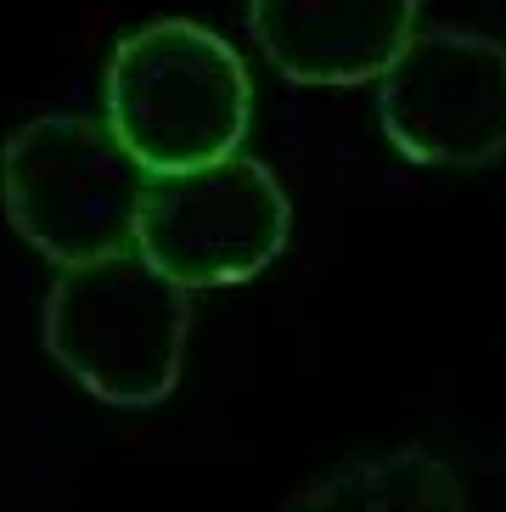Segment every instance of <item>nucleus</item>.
I'll list each match as a JSON object with an SVG mask.
<instances>
[{
  "instance_id": "2",
  "label": "nucleus",
  "mask_w": 506,
  "mask_h": 512,
  "mask_svg": "<svg viewBox=\"0 0 506 512\" xmlns=\"http://www.w3.org/2000/svg\"><path fill=\"white\" fill-rule=\"evenodd\" d=\"M45 349L102 406H164L186 366L192 293L135 248L57 271L40 310Z\"/></svg>"
},
{
  "instance_id": "1",
  "label": "nucleus",
  "mask_w": 506,
  "mask_h": 512,
  "mask_svg": "<svg viewBox=\"0 0 506 512\" xmlns=\"http://www.w3.org/2000/svg\"><path fill=\"white\" fill-rule=\"evenodd\" d=\"M102 119L147 175L220 164L248 141L253 74L220 29L152 17L107 57Z\"/></svg>"
},
{
  "instance_id": "6",
  "label": "nucleus",
  "mask_w": 506,
  "mask_h": 512,
  "mask_svg": "<svg viewBox=\"0 0 506 512\" xmlns=\"http://www.w3.org/2000/svg\"><path fill=\"white\" fill-rule=\"evenodd\" d=\"M422 0H248L265 62L293 85L349 91L377 85L417 40Z\"/></svg>"
},
{
  "instance_id": "5",
  "label": "nucleus",
  "mask_w": 506,
  "mask_h": 512,
  "mask_svg": "<svg viewBox=\"0 0 506 512\" xmlns=\"http://www.w3.org/2000/svg\"><path fill=\"white\" fill-rule=\"evenodd\" d=\"M388 147L428 169H473L506 152V46L467 29H417L377 79Z\"/></svg>"
},
{
  "instance_id": "4",
  "label": "nucleus",
  "mask_w": 506,
  "mask_h": 512,
  "mask_svg": "<svg viewBox=\"0 0 506 512\" xmlns=\"http://www.w3.org/2000/svg\"><path fill=\"white\" fill-rule=\"evenodd\" d=\"M293 203L276 169L231 152L220 164L152 175L135 220V254L152 259L186 293L242 287L265 276L287 248Z\"/></svg>"
},
{
  "instance_id": "7",
  "label": "nucleus",
  "mask_w": 506,
  "mask_h": 512,
  "mask_svg": "<svg viewBox=\"0 0 506 512\" xmlns=\"http://www.w3.org/2000/svg\"><path fill=\"white\" fill-rule=\"evenodd\" d=\"M298 512H456V484L428 456H372L321 479Z\"/></svg>"
},
{
  "instance_id": "3",
  "label": "nucleus",
  "mask_w": 506,
  "mask_h": 512,
  "mask_svg": "<svg viewBox=\"0 0 506 512\" xmlns=\"http://www.w3.org/2000/svg\"><path fill=\"white\" fill-rule=\"evenodd\" d=\"M147 181L107 119L90 113H40L0 147V209L57 271L135 248Z\"/></svg>"
}]
</instances>
